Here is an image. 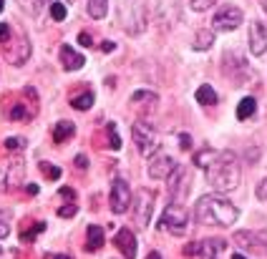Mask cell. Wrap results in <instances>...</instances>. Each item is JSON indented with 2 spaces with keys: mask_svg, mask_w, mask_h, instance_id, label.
<instances>
[{
  "mask_svg": "<svg viewBox=\"0 0 267 259\" xmlns=\"http://www.w3.org/2000/svg\"><path fill=\"white\" fill-rule=\"evenodd\" d=\"M194 96H197V101H199L202 106H214V103H217V91L209 86V83H204V86L197 88V93H194Z\"/></svg>",
  "mask_w": 267,
  "mask_h": 259,
  "instance_id": "cell-25",
  "label": "cell"
},
{
  "mask_svg": "<svg viewBox=\"0 0 267 259\" xmlns=\"http://www.w3.org/2000/svg\"><path fill=\"white\" fill-rule=\"evenodd\" d=\"M131 136H134V144H136L141 156H154L159 151V136L147 121H136L131 126Z\"/></svg>",
  "mask_w": 267,
  "mask_h": 259,
  "instance_id": "cell-5",
  "label": "cell"
},
{
  "mask_svg": "<svg viewBox=\"0 0 267 259\" xmlns=\"http://www.w3.org/2000/svg\"><path fill=\"white\" fill-rule=\"evenodd\" d=\"M235 242H237L242 249L267 254V231H237L235 234Z\"/></svg>",
  "mask_w": 267,
  "mask_h": 259,
  "instance_id": "cell-11",
  "label": "cell"
},
{
  "mask_svg": "<svg viewBox=\"0 0 267 259\" xmlns=\"http://www.w3.org/2000/svg\"><path fill=\"white\" fill-rule=\"evenodd\" d=\"M189 179H192V176H189V171H187L184 166H177L174 174L169 176V194H172L174 202H181V199L189 194V186H192Z\"/></svg>",
  "mask_w": 267,
  "mask_h": 259,
  "instance_id": "cell-14",
  "label": "cell"
},
{
  "mask_svg": "<svg viewBox=\"0 0 267 259\" xmlns=\"http://www.w3.org/2000/svg\"><path fill=\"white\" fill-rule=\"evenodd\" d=\"M71 106H73L76 111H89L91 106H93V93H91V91H84V93L73 96V98H71Z\"/></svg>",
  "mask_w": 267,
  "mask_h": 259,
  "instance_id": "cell-26",
  "label": "cell"
},
{
  "mask_svg": "<svg viewBox=\"0 0 267 259\" xmlns=\"http://www.w3.org/2000/svg\"><path fill=\"white\" fill-rule=\"evenodd\" d=\"M26 118H28V111L23 109V103H15L10 109V121H26Z\"/></svg>",
  "mask_w": 267,
  "mask_h": 259,
  "instance_id": "cell-33",
  "label": "cell"
},
{
  "mask_svg": "<svg viewBox=\"0 0 267 259\" xmlns=\"http://www.w3.org/2000/svg\"><path fill=\"white\" fill-rule=\"evenodd\" d=\"M255 194H257V199H260V202H267V176L260 181V184H257Z\"/></svg>",
  "mask_w": 267,
  "mask_h": 259,
  "instance_id": "cell-37",
  "label": "cell"
},
{
  "mask_svg": "<svg viewBox=\"0 0 267 259\" xmlns=\"http://www.w3.org/2000/svg\"><path fill=\"white\" fill-rule=\"evenodd\" d=\"M26 189H28V194H30V197H35V194H38V184H28Z\"/></svg>",
  "mask_w": 267,
  "mask_h": 259,
  "instance_id": "cell-45",
  "label": "cell"
},
{
  "mask_svg": "<svg viewBox=\"0 0 267 259\" xmlns=\"http://www.w3.org/2000/svg\"><path fill=\"white\" fill-rule=\"evenodd\" d=\"M5 58L13 66H23L30 58V40L28 35H20L18 40H13V46H5Z\"/></svg>",
  "mask_w": 267,
  "mask_h": 259,
  "instance_id": "cell-15",
  "label": "cell"
},
{
  "mask_svg": "<svg viewBox=\"0 0 267 259\" xmlns=\"http://www.w3.org/2000/svg\"><path fill=\"white\" fill-rule=\"evenodd\" d=\"M76 166H78V169H89V159H86L84 154H78V156H76Z\"/></svg>",
  "mask_w": 267,
  "mask_h": 259,
  "instance_id": "cell-41",
  "label": "cell"
},
{
  "mask_svg": "<svg viewBox=\"0 0 267 259\" xmlns=\"http://www.w3.org/2000/svg\"><path fill=\"white\" fill-rule=\"evenodd\" d=\"M207 181L217 189V191H232L239 186V179H242V169H239V161L235 156V151H217L214 161L209 164L207 169Z\"/></svg>",
  "mask_w": 267,
  "mask_h": 259,
  "instance_id": "cell-2",
  "label": "cell"
},
{
  "mask_svg": "<svg viewBox=\"0 0 267 259\" xmlns=\"http://www.w3.org/2000/svg\"><path fill=\"white\" fill-rule=\"evenodd\" d=\"M73 134H76L73 121H58V123L53 126V141H56V144H63V141L71 139Z\"/></svg>",
  "mask_w": 267,
  "mask_h": 259,
  "instance_id": "cell-20",
  "label": "cell"
},
{
  "mask_svg": "<svg viewBox=\"0 0 267 259\" xmlns=\"http://www.w3.org/2000/svg\"><path fill=\"white\" fill-rule=\"evenodd\" d=\"M119 20L121 28L131 35H139L147 28V8L144 0H119Z\"/></svg>",
  "mask_w": 267,
  "mask_h": 259,
  "instance_id": "cell-3",
  "label": "cell"
},
{
  "mask_svg": "<svg viewBox=\"0 0 267 259\" xmlns=\"http://www.w3.org/2000/svg\"><path fill=\"white\" fill-rule=\"evenodd\" d=\"M212 43H214V30H197L192 46H194V51H209Z\"/></svg>",
  "mask_w": 267,
  "mask_h": 259,
  "instance_id": "cell-23",
  "label": "cell"
},
{
  "mask_svg": "<svg viewBox=\"0 0 267 259\" xmlns=\"http://www.w3.org/2000/svg\"><path fill=\"white\" fill-rule=\"evenodd\" d=\"M0 252H3V249H0Z\"/></svg>",
  "mask_w": 267,
  "mask_h": 259,
  "instance_id": "cell-52",
  "label": "cell"
},
{
  "mask_svg": "<svg viewBox=\"0 0 267 259\" xmlns=\"http://www.w3.org/2000/svg\"><path fill=\"white\" fill-rule=\"evenodd\" d=\"M255 111H257V101L252 96H244L237 106V118L239 121H247L250 116H255Z\"/></svg>",
  "mask_w": 267,
  "mask_h": 259,
  "instance_id": "cell-22",
  "label": "cell"
},
{
  "mask_svg": "<svg viewBox=\"0 0 267 259\" xmlns=\"http://www.w3.org/2000/svg\"><path fill=\"white\" fill-rule=\"evenodd\" d=\"M194 219L209 227H232L239 219V209L222 194H204L194 206Z\"/></svg>",
  "mask_w": 267,
  "mask_h": 259,
  "instance_id": "cell-1",
  "label": "cell"
},
{
  "mask_svg": "<svg viewBox=\"0 0 267 259\" xmlns=\"http://www.w3.org/2000/svg\"><path fill=\"white\" fill-rule=\"evenodd\" d=\"M78 43H81L84 48H91V46H93V40H91L89 33H81V35H78Z\"/></svg>",
  "mask_w": 267,
  "mask_h": 259,
  "instance_id": "cell-40",
  "label": "cell"
},
{
  "mask_svg": "<svg viewBox=\"0 0 267 259\" xmlns=\"http://www.w3.org/2000/svg\"><path fill=\"white\" fill-rule=\"evenodd\" d=\"M51 3H66V5H68V3H73V0H51Z\"/></svg>",
  "mask_w": 267,
  "mask_h": 259,
  "instance_id": "cell-49",
  "label": "cell"
},
{
  "mask_svg": "<svg viewBox=\"0 0 267 259\" xmlns=\"http://www.w3.org/2000/svg\"><path fill=\"white\" fill-rule=\"evenodd\" d=\"M114 244H116V249H119L126 259L136 257V236H134V231H131V229H126V227H124V229L116 231Z\"/></svg>",
  "mask_w": 267,
  "mask_h": 259,
  "instance_id": "cell-17",
  "label": "cell"
},
{
  "mask_svg": "<svg viewBox=\"0 0 267 259\" xmlns=\"http://www.w3.org/2000/svg\"><path fill=\"white\" fill-rule=\"evenodd\" d=\"M8 40H10V26L0 23V43H8Z\"/></svg>",
  "mask_w": 267,
  "mask_h": 259,
  "instance_id": "cell-38",
  "label": "cell"
},
{
  "mask_svg": "<svg viewBox=\"0 0 267 259\" xmlns=\"http://www.w3.org/2000/svg\"><path fill=\"white\" fill-rule=\"evenodd\" d=\"M154 214V191L151 189H139L134 199V222L139 229H147Z\"/></svg>",
  "mask_w": 267,
  "mask_h": 259,
  "instance_id": "cell-7",
  "label": "cell"
},
{
  "mask_svg": "<svg viewBox=\"0 0 267 259\" xmlns=\"http://www.w3.org/2000/svg\"><path fill=\"white\" fill-rule=\"evenodd\" d=\"M214 156H217V151H214V148H202V151H197V154H194V164H197L199 169H207L209 164L214 161Z\"/></svg>",
  "mask_w": 267,
  "mask_h": 259,
  "instance_id": "cell-28",
  "label": "cell"
},
{
  "mask_svg": "<svg viewBox=\"0 0 267 259\" xmlns=\"http://www.w3.org/2000/svg\"><path fill=\"white\" fill-rule=\"evenodd\" d=\"M46 259H73V257H68V254H48Z\"/></svg>",
  "mask_w": 267,
  "mask_h": 259,
  "instance_id": "cell-46",
  "label": "cell"
},
{
  "mask_svg": "<svg viewBox=\"0 0 267 259\" xmlns=\"http://www.w3.org/2000/svg\"><path fill=\"white\" fill-rule=\"evenodd\" d=\"M227 249L224 239H202V242H192L184 247V254L189 257H202V259H219V254Z\"/></svg>",
  "mask_w": 267,
  "mask_h": 259,
  "instance_id": "cell-8",
  "label": "cell"
},
{
  "mask_svg": "<svg viewBox=\"0 0 267 259\" xmlns=\"http://www.w3.org/2000/svg\"><path fill=\"white\" fill-rule=\"evenodd\" d=\"M179 146H181L184 151H189V148H192V136H189V134H181V136H179Z\"/></svg>",
  "mask_w": 267,
  "mask_h": 259,
  "instance_id": "cell-39",
  "label": "cell"
},
{
  "mask_svg": "<svg viewBox=\"0 0 267 259\" xmlns=\"http://www.w3.org/2000/svg\"><path fill=\"white\" fill-rule=\"evenodd\" d=\"M58 194L63 197V199H73V197H76V191H73V189H68V186H63Z\"/></svg>",
  "mask_w": 267,
  "mask_h": 259,
  "instance_id": "cell-42",
  "label": "cell"
},
{
  "mask_svg": "<svg viewBox=\"0 0 267 259\" xmlns=\"http://www.w3.org/2000/svg\"><path fill=\"white\" fill-rule=\"evenodd\" d=\"M181 15V3L179 0H159L156 5V20L161 28H172Z\"/></svg>",
  "mask_w": 267,
  "mask_h": 259,
  "instance_id": "cell-13",
  "label": "cell"
},
{
  "mask_svg": "<svg viewBox=\"0 0 267 259\" xmlns=\"http://www.w3.org/2000/svg\"><path fill=\"white\" fill-rule=\"evenodd\" d=\"M10 234V224L8 222H0V239H5Z\"/></svg>",
  "mask_w": 267,
  "mask_h": 259,
  "instance_id": "cell-43",
  "label": "cell"
},
{
  "mask_svg": "<svg viewBox=\"0 0 267 259\" xmlns=\"http://www.w3.org/2000/svg\"><path fill=\"white\" fill-rule=\"evenodd\" d=\"M66 15H68L66 3H51V18H53L56 23H63V20H66Z\"/></svg>",
  "mask_w": 267,
  "mask_h": 259,
  "instance_id": "cell-29",
  "label": "cell"
},
{
  "mask_svg": "<svg viewBox=\"0 0 267 259\" xmlns=\"http://www.w3.org/2000/svg\"><path fill=\"white\" fill-rule=\"evenodd\" d=\"M43 229H46V224H43V222H38V224H35V227H33L30 231H23V234H20V239H23V242H30L35 234H40Z\"/></svg>",
  "mask_w": 267,
  "mask_h": 259,
  "instance_id": "cell-36",
  "label": "cell"
},
{
  "mask_svg": "<svg viewBox=\"0 0 267 259\" xmlns=\"http://www.w3.org/2000/svg\"><path fill=\"white\" fill-rule=\"evenodd\" d=\"M3 146H5L8 151H23L28 144H26V139H23V136H8V139L3 141Z\"/></svg>",
  "mask_w": 267,
  "mask_h": 259,
  "instance_id": "cell-30",
  "label": "cell"
},
{
  "mask_svg": "<svg viewBox=\"0 0 267 259\" xmlns=\"http://www.w3.org/2000/svg\"><path fill=\"white\" fill-rule=\"evenodd\" d=\"M232 259H247L244 254H232Z\"/></svg>",
  "mask_w": 267,
  "mask_h": 259,
  "instance_id": "cell-50",
  "label": "cell"
},
{
  "mask_svg": "<svg viewBox=\"0 0 267 259\" xmlns=\"http://www.w3.org/2000/svg\"><path fill=\"white\" fill-rule=\"evenodd\" d=\"M214 3H217V0H189L192 10H197V13H204V10H209Z\"/></svg>",
  "mask_w": 267,
  "mask_h": 259,
  "instance_id": "cell-34",
  "label": "cell"
},
{
  "mask_svg": "<svg viewBox=\"0 0 267 259\" xmlns=\"http://www.w3.org/2000/svg\"><path fill=\"white\" fill-rule=\"evenodd\" d=\"M109 206L114 214H124L131 206V189L126 184V179H114L111 184V194H109Z\"/></svg>",
  "mask_w": 267,
  "mask_h": 259,
  "instance_id": "cell-9",
  "label": "cell"
},
{
  "mask_svg": "<svg viewBox=\"0 0 267 259\" xmlns=\"http://www.w3.org/2000/svg\"><path fill=\"white\" fill-rule=\"evenodd\" d=\"M20 10L30 15V18H38L40 15V8H43V0H18Z\"/></svg>",
  "mask_w": 267,
  "mask_h": 259,
  "instance_id": "cell-27",
  "label": "cell"
},
{
  "mask_svg": "<svg viewBox=\"0 0 267 259\" xmlns=\"http://www.w3.org/2000/svg\"><path fill=\"white\" fill-rule=\"evenodd\" d=\"M23 174H26V164H23L20 159H15V161L8 166V174H5V176L0 174V189H3V191L18 189V186L23 184Z\"/></svg>",
  "mask_w": 267,
  "mask_h": 259,
  "instance_id": "cell-16",
  "label": "cell"
},
{
  "mask_svg": "<svg viewBox=\"0 0 267 259\" xmlns=\"http://www.w3.org/2000/svg\"><path fill=\"white\" fill-rule=\"evenodd\" d=\"M76 204H66V206H60L58 209V217L60 219H71V217H76Z\"/></svg>",
  "mask_w": 267,
  "mask_h": 259,
  "instance_id": "cell-35",
  "label": "cell"
},
{
  "mask_svg": "<svg viewBox=\"0 0 267 259\" xmlns=\"http://www.w3.org/2000/svg\"><path fill=\"white\" fill-rule=\"evenodd\" d=\"M114 48H116V46H114L111 40H106V43H101V51H104V53H111Z\"/></svg>",
  "mask_w": 267,
  "mask_h": 259,
  "instance_id": "cell-44",
  "label": "cell"
},
{
  "mask_svg": "<svg viewBox=\"0 0 267 259\" xmlns=\"http://www.w3.org/2000/svg\"><path fill=\"white\" fill-rule=\"evenodd\" d=\"M260 5H262V10L267 13V0H260Z\"/></svg>",
  "mask_w": 267,
  "mask_h": 259,
  "instance_id": "cell-48",
  "label": "cell"
},
{
  "mask_svg": "<svg viewBox=\"0 0 267 259\" xmlns=\"http://www.w3.org/2000/svg\"><path fill=\"white\" fill-rule=\"evenodd\" d=\"M104 242H106L104 229H101L98 224H91L89 229H86V249H89V252H98V249L104 247Z\"/></svg>",
  "mask_w": 267,
  "mask_h": 259,
  "instance_id": "cell-19",
  "label": "cell"
},
{
  "mask_svg": "<svg viewBox=\"0 0 267 259\" xmlns=\"http://www.w3.org/2000/svg\"><path fill=\"white\" fill-rule=\"evenodd\" d=\"M3 8H5V3H3V0H0V13H3Z\"/></svg>",
  "mask_w": 267,
  "mask_h": 259,
  "instance_id": "cell-51",
  "label": "cell"
},
{
  "mask_svg": "<svg viewBox=\"0 0 267 259\" xmlns=\"http://www.w3.org/2000/svg\"><path fill=\"white\" fill-rule=\"evenodd\" d=\"M147 259H161V254H159V252H151Z\"/></svg>",
  "mask_w": 267,
  "mask_h": 259,
  "instance_id": "cell-47",
  "label": "cell"
},
{
  "mask_svg": "<svg viewBox=\"0 0 267 259\" xmlns=\"http://www.w3.org/2000/svg\"><path fill=\"white\" fill-rule=\"evenodd\" d=\"M106 128H109V148L119 151V148H121V139H119V134H116V123H109Z\"/></svg>",
  "mask_w": 267,
  "mask_h": 259,
  "instance_id": "cell-32",
  "label": "cell"
},
{
  "mask_svg": "<svg viewBox=\"0 0 267 259\" xmlns=\"http://www.w3.org/2000/svg\"><path fill=\"white\" fill-rule=\"evenodd\" d=\"M179 164L169 156V154H154V156H149V176L151 179H169L174 169H177Z\"/></svg>",
  "mask_w": 267,
  "mask_h": 259,
  "instance_id": "cell-10",
  "label": "cell"
},
{
  "mask_svg": "<svg viewBox=\"0 0 267 259\" xmlns=\"http://www.w3.org/2000/svg\"><path fill=\"white\" fill-rule=\"evenodd\" d=\"M159 96L154 91H134L131 93V103L134 106H156Z\"/></svg>",
  "mask_w": 267,
  "mask_h": 259,
  "instance_id": "cell-21",
  "label": "cell"
},
{
  "mask_svg": "<svg viewBox=\"0 0 267 259\" xmlns=\"http://www.w3.org/2000/svg\"><path fill=\"white\" fill-rule=\"evenodd\" d=\"M250 51L257 58L267 53V20H252L250 23Z\"/></svg>",
  "mask_w": 267,
  "mask_h": 259,
  "instance_id": "cell-12",
  "label": "cell"
},
{
  "mask_svg": "<svg viewBox=\"0 0 267 259\" xmlns=\"http://www.w3.org/2000/svg\"><path fill=\"white\" fill-rule=\"evenodd\" d=\"M242 20H244V13L239 10L237 5H224V8H219L214 13L212 30L214 33H232V30H237L242 26Z\"/></svg>",
  "mask_w": 267,
  "mask_h": 259,
  "instance_id": "cell-6",
  "label": "cell"
},
{
  "mask_svg": "<svg viewBox=\"0 0 267 259\" xmlns=\"http://www.w3.org/2000/svg\"><path fill=\"white\" fill-rule=\"evenodd\" d=\"M60 66L66 68V71H81L84 66H86V58L81 56L78 51H73L71 46H60Z\"/></svg>",
  "mask_w": 267,
  "mask_h": 259,
  "instance_id": "cell-18",
  "label": "cell"
},
{
  "mask_svg": "<svg viewBox=\"0 0 267 259\" xmlns=\"http://www.w3.org/2000/svg\"><path fill=\"white\" fill-rule=\"evenodd\" d=\"M187 227H189V214H187V209L179 202L169 204V206L164 209V214H161L159 229L169 231V234H174V236H181V234L187 231Z\"/></svg>",
  "mask_w": 267,
  "mask_h": 259,
  "instance_id": "cell-4",
  "label": "cell"
},
{
  "mask_svg": "<svg viewBox=\"0 0 267 259\" xmlns=\"http://www.w3.org/2000/svg\"><path fill=\"white\" fill-rule=\"evenodd\" d=\"M89 15L93 20H104L106 13H109V0H89Z\"/></svg>",
  "mask_w": 267,
  "mask_h": 259,
  "instance_id": "cell-24",
  "label": "cell"
},
{
  "mask_svg": "<svg viewBox=\"0 0 267 259\" xmlns=\"http://www.w3.org/2000/svg\"><path fill=\"white\" fill-rule=\"evenodd\" d=\"M38 166H40V171L46 174L51 181H58V179H60V166H51L48 161H40Z\"/></svg>",
  "mask_w": 267,
  "mask_h": 259,
  "instance_id": "cell-31",
  "label": "cell"
}]
</instances>
